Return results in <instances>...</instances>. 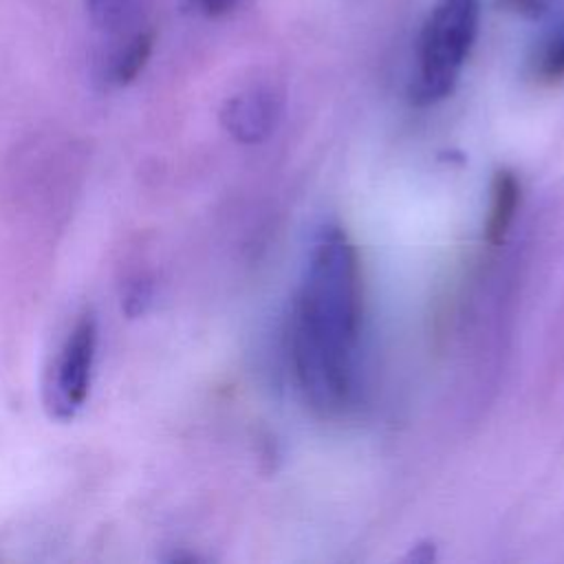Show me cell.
I'll return each mask as SVG.
<instances>
[{
    "label": "cell",
    "mask_w": 564,
    "mask_h": 564,
    "mask_svg": "<svg viewBox=\"0 0 564 564\" xmlns=\"http://www.w3.org/2000/svg\"><path fill=\"white\" fill-rule=\"evenodd\" d=\"M361 275L357 251L339 227L317 236L291 317V359L306 403L339 416L359 390Z\"/></svg>",
    "instance_id": "1"
},
{
    "label": "cell",
    "mask_w": 564,
    "mask_h": 564,
    "mask_svg": "<svg viewBox=\"0 0 564 564\" xmlns=\"http://www.w3.org/2000/svg\"><path fill=\"white\" fill-rule=\"evenodd\" d=\"M480 24V0H436L416 42V75L412 97L416 104L445 99L471 53Z\"/></svg>",
    "instance_id": "2"
},
{
    "label": "cell",
    "mask_w": 564,
    "mask_h": 564,
    "mask_svg": "<svg viewBox=\"0 0 564 564\" xmlns=\"http://www.w3.org/2000/svg\"><path fill=\"white\" fill-rule=\"evenodd\" d=\"M97 352V319L84 311L68 330L46 381V408L59 421L73 419L86 403Z\"/></svg>",
    "instance_id": "3"
},
{
    "label": "cell",
    "mask_w": 564,
    "mask_h": 564,
    "mask_svg": "<svg viewBox=\"0 0 564 564\" xmlns=\"http://www.w3.org/2000/svg\"><path fill=\"white\" fill-rule=\"evenodd\" d=\"M280 119V99L269 88H249L225 101L220 121L240 143L264 141Z\"/></svg>",
    "instance_id": "4"
},
{
    "label": "cell",
    "mask_w": 564,
    "mask_h": 564,
    "mask_svg": "<svg viewBox=\"0 0 564 564\" xmlns=\"http://www.w3.org/2000/svg\"><path fill=\"white\" fill-rule=\"evenodd\" d=\"M520 203V185L518 178L509 170H500L491 181V198L489 214L485 220V238L489 245H500L516 218V209Z\"/></svg>",
    "instance_id": "5"
},
{
    "label": "cell",
    "mask_w": 564,
    "mask_h": 564,
    "mask_svg": "<svg viewBox=\"0 0 564 564\" xmlns=\"http://www.w3.org/2000/svg\"><path fill=\"white\" fill-rule=\"evenodd\" d=\"M529 70L538 84L553 86L564 82V20L546 29L535 42Z\"/></svg>",
    "instance_id": "6"
},
{
    "label": "cell",
    "mask_w": 564,
    "mask_h": 564,
    "mask_svg": "<svg viewBox=\"0 0 564 564\" xmlns=\"http://www.w3.org/2000/svg\"><path fill=\"white\" fill-rule=\"evenodd\" d=\"M154 46V31H143L137 33L115 57L108 70V77L117 86L130 84L145 66L150 53Z\"/></svg>",
    "instance_id": "7"
},
{
    "label": "cell",
    "mask_w": 564,
    "mask_h": 564,
    "mask_svg": "<svg viewBox=\"0 0 564 564\" xmlns=\"http://www.w3.org/2000/svg\"><path fill=\"white\" fill-rule=\"evenodd\" d=\"M130 2L132 0H86V9L99 29H112L123 20Z\"/></svg>",
    "instance_id": "8"
},
{
    "label": "cell",
    "mask_w": 564,
    "mask_h": 564,
    "mask_svg": "<svg viewBox=\"0 0 564 564\" xmlns=\"http://www.w3.org/2000/svg\"><path fill=\"white\" fill-rule=\"evenodd\" d=\"M152 300V282L145 280V278H139L134 282H130L128 291H126V297H123V306H126V313L130 317L134 315H141L145 311V306L150 304Z\"/></svg>",
    "instance_id": "9"
},
{
    "label": "cell",
    "mask_w": 564,
    "mask_h": 564,
    "mask_svg": "<svg viewBox=\"0 0 564 564\" xmlns=\"http://www.w3.org/2000/svg\"><path fill=\"white\" fill-rule=\"evenodd\" d=\"M500 9L524 18H538L546 11L551 0H496Z\"/></svg>",
    "instance_id": "10"
},
{
    "label": "cell",
    "mask_w": 564,
    "mask_h": 564,
    "mask_svg": "<svg viewBox=\"0 0 564 564\" xmlns=\"http://www.w3.org/2000/svg\"><path fill=\"white\" fill-rule=\"evenodd\" d=\"M194 4H196L203 13H207V15H212V18H218V15L229 13V11L234 9L236 0H194Z\"/></svg>",
    "instance_id": "11"
}]
</instances>
